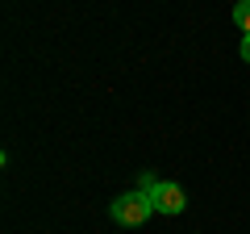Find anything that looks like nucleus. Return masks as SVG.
Listing matches in <instances>:
<instances>
[{"instance_id":"4","label":"nucleus","mask_w":250,"mask_h":234,"mask_svg":"<svg viewBox=\"0 0 250 234\" xmlns=\"http://www.w3.org/2000/svg\"><path fill=\"white\" fill-rule=\"evenodd\" d=\"M242 59L250 63V34H242Z\"/></svg>"},{"instance_id":"2","label":"nucleus","mask_w":250,"mask_h":234,"mask_svg":"<svg viewBox=\"0 0 250 234\" xmlns=\"http://www.w3.org/2000/svg\"><path fill=\"white\" fill-rule=\"evenodd\" d=\"M146 192H150V205H154V213H167V217H175V213H184V209H188L184 188H179V184H171V180L150 184Z\"/></svg>"},{"instance_id":"3","label":"nucleus","mask_w":250,"mask_h":234,"mask_svg":"<svg viewBox=\"0 0 250 234\" xmlns=\"http://www.w3.org/2000/svg\"><path fill=\"white\" fill-rule=\"evenodd\" d=\"M233 25H238L242 34H250V0H238V4H233Z\"/></svg>"},{"instance_id":"1","label":"nucleus","mask_w":250,"mask_h":234,"mask_svg":"<svg viewBox=\"0 0 250 234\" xmlns=\"http://www.w3.org/2000/svg\"><path fill=\"white\" fill-rule=\"evenodd\" d=\"M108 213H113V222L117 226H142L146 217L154 213V205H150V192H121V197L108 205Z\"/></svg>"}]
</instances>
